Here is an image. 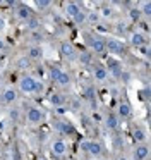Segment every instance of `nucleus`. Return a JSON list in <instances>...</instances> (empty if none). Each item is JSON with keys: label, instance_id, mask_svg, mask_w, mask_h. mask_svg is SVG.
Masks as SVG:
<instances>
[{"label": "nucleus", "instance_id": "nucleus-1", "mask_svg": "<svg viewBox=\"0 0 151 160\" xmlns=\"http://www.w3.org/2000/svg\"><path fill=\"white\" fill-rule=\"evenodd\" d=\"M19 90L22 91V93H26V95H33V93H36V91L41 90V84L38 83L33 76L26 74V76H22L19 79Z\"/></svg>", "mask_w": 151, "mask_h": 160}, {"label": "nucleus", "instance_id": "nucleus-2", "mask_svg": "<svg viewBox=\"0 0 151 160\" xmlns=\"http://www.w3.org/2000/svg\"><path fill=\"white\" fill-rule=\"evenodd\" d=\"M105 47H106V50H108L112 55H122V53H125V45H124L120 40H117V38L106 40Z\"/></svg>", "mask_w": 151, "mask_h": 160}, {"label": "nucleus", "instance_id": "nucleus-3", "mask_svg": "<svg viewBox=\"0 0 151 160\" xmlns=\"http://www.w3.org/2000/svg\"><path fill=\"white\" fill-rule=\"evenodd\" d=\"M45 119V112L41 110V108H38V107H31V108H27V114H26V121H27V124H33V126H36V124H40L41 121Z\"/></svg>", "mask_w": 151, "mask_h": 160}, {"label": "nucleus", "instance_id": "nucleus-4", "mask_svg": "<svg viewBox=\"0 0 151 160\" xmlns=\"http://www.w3.org/2000/svg\"><path fill=\"white\" fill-rule=\"evenodd\" d=\"M51 152L57 157L65 155V153H67V143H65L64 139H55V141L51 143Z\"/></svg>", "mask_w": 151, "mask_h": 160}, {"label": "nucleus", "instance_id": "nucleus-5", "mask_svg": "<svg viewBox=\"0 0 151 160\" xmlns=\"http://www.w3.org/2000/svg\"><path fill=\"white\" fill-rule=\"evenodd\" d=\"M64 11H65V14H67V18L74 19L76 16L81 12V5H79L77 2H67V4L64 5Z\"/></svg>", "mask_w": 151, "mask_h": 160}, {"label": "nucleus", "instance_id": "nucleus-6", "mask_svg": "<svg viewBox=\"0 0 151 160\" xmlns=\"http://www.w3.org/2000/svg\"><path fill=\"white\" fill-rule=\"evenodd\" d=\"M148 157H149V150H148L146 145H139L134 148V153H132L134 160H146Z\"/></svg>", "mask_w": 151, "mask_h": 160}, {"label": "nucleus", "instance_id": "nucleus-7", "mask_svg": "<svg viewBox=\"0 0 151 160\" xmlns=\"http://www.w3.org/2000/svg\"><path fill=\"white\" fill-rule=\"evenodd\" d=\"M16 100H17V91L14 90V88H5L3 93H2V102L3 103L10 105V103H14Z\"/></svg>", "mask_w": 151, "mask_h": 160}, {"label": "nucleus", "instance_id": "nucleus-8", "mask_svg": "<svg viewBox=\"0 0 151 160\" xmlns=\"http://www.w3.org/2000/svg\"><path fill=\"white\" fill-rule=\"evenodd\" d=\"M132 115V108L127 102H120L119 108H117V117H122V119H129Z\"/></svg>", "mask_w": 151, "mask_h": 160}, {"label": "nucleus", "instance_id": "nucleus-9", "mask_svg": "<svg viewBox=\"0 0 151 160\" xmlns=\"http://www.w3.org/2000/svg\"><path fill=\"white\" fill-rule=\"evenodd\" d=\"M129 42H130V45L132 47H143L144 45V42H146V38H144V35L141 31H132L130 33V36H129Z\"/></svg>", "mask_w": 151, "mask_h": 160}, {"label": "nucleus", "instance_id": "nucleus-10", "mask_svg": "<svg viewBox=\"0 0 151 160\" xmlns=\"http://www.w3.org/2000/svg\"><path fill=\"white\" fill-rule=\"evenodd\" d=\"M89 47H91V50H93L95 53H103V52L106 50V47H105V40H103V38H98V36H95V38L91 40Z\"/></svg>", "mask_w": 151, "mask_h": 160}, {"label": "nucleus", "instance_id": "nucleus-11", "mask_svg": "<svg viewBox=\"0 0 151 160\" xmlns=\"http://www.w3.org/2000/svg\"><path fill=\"white\" fill-rule=\"evenodd\" d=\"M60 53L64 57H67V59H74L76 57V48H74V45H72L71 42H64L60 45Z\"/></svg>", "mask_w": 151, "mask_h": 160}, {"label": "nucleus", "instance_id": "nucleus-12", "mask_svg": "<svg viewBox=\"0 0 151 160\" xmlns=\"http://www.w3.org/2000/svg\"><path fill=\"white\" fill-rule=\"evenodd\" d=\"M106 64H108V69H106V71H110V72H112V76L119 78L120 74H122V67H120V64H119V60H117V59L110 57Z\"/></svg>", "mask_w": 151, "mask_h": 160}, {"label": "nucleus", "instance_id": "nucleus-13", "mask_svg": "<svg viewBox=\"0 0 151 160\" xmlns=\"http://www.w3.org/2000/svg\"><path fill=\"white\" fill-rule=\"evenodd\" d=\"M16 16H17V19H21V21H29L31 19L29 5H19V7L16 9Z\"/></svg>", "mask_w": 151, "mask_h": 160}, {"label": "nucleus", "instance_id": "nucleus-14", "mask_svg": "<svg viewBox=\"0 0 151 160\" xmlns=\"http://www.w3.org/2000/svg\"><path fill=\"white\" fill-rule=\"evenodd\" d=\"M93 76H95V79L98 81V83H103V81L108 79V71L103 66H96L95 71H93Z\"/></svg>", "mask_w": 151, "mask_h": 160}, {"label": "nucleus", "instance_id": "nucleus-15", "mask_svg": "<svg viewBox=\"0 0 151 160\" xmlns=\"http://www.w3.org/2000/svg\"><path fill=\"white\" fill-rule=\"evenodd\" d=\"M105 126H106V129H110V131L119 129V117H117V114H108V115H106Z\"/></svg>", "mask_w": 151, "mask_h": 160}, {"label": "nucleus", "instance_id": "nucleus-16", "mask_svg": "<svg viewBox=\"0 0 151 160\" xmlns=\"http://www.w3.org/2000/svg\"><path fill=\"white\" fill-rule=\"evenodd\" d=\"M103 152V146L100 141H89V146H88V153H91L93 157H100Z\"/></svg>", "mask_w": 151, "mask_h": 160}, {"label": "nucleus", "instance_id": "nucleus-17", "mask_svg": "<svg viewBox=\"0 0 151 160\" xmlns=\"http://www.w3.org/2000/svg\"><path fill=\"white\" fill-rule=\"evenodd\" d=\"M43 57V50L40 48V47H29V50H27V59L29 60H38Z\"/></svg>", "mask_w": 151, "mask_h": 160}, {"label": "nucleus", "instance_id": "nucleus-18", "mask_svg": "<svg viewBox=\"0 0 151 160\" xmlns=\"http://www.w3.org/2000/svg\"><path fill=\"white\" fill-rule=\"evenodd\" d=\"M55 83H57L58 86H67V84H71V74L62 71V72L58 74V78L55 79Z\"/></svg>", "mask_w": 151, "mask_h": 160}, {"label": "nucleus", "instance_id": "nucleus-19", "mask_svg": "<svg viewBox=\"0 0 151 160\" xmlns=\"http://www.w3.org/2000/svg\"><path fill=\"white\" fill-rule=\"evenodd\" d=\"M55 128L60 132H65V134H72V132H74V128H72L69 122H55Z\"/></svg>", "mask_w": 151, "mask_h": 160}, {"label": "nucleus", "instance_id": "nucleus-20", "mask_svg": "<svg viewBox=\"0 0 151 160\" xmlns=\"http://www.w3.org/2000/svg\"><path fill=\"white\" fill-rule=\"evenodd\" d=\"M100 21H101L100 12L93 11V12H88V14H86V22H89V24H98Z\"/></svg>", "mask_w": 151, "mask_h": 160}, {"label": "nucleus", "instance_id": "nucleus-21", "mask_svg": "<svg viewBox=\"0 0 151 160\" xmlns=\"http://www.w3.org/2000/svg\"><path fill=\"white\" fill-rule=\"evenodd\" d=\"M129 18L132 19L134 22H136V21H139V19L143 18V14H141L139 7H132V9H129Z\"/></svg>", "mask_w": 151, "mask_h": 160}, {"label": "nucleus", "instance_id": "nucleus-22", "mask_svg": "<svg viewBox=\"0 0 151 160\" xmlns=\"http://www.w3.org/2000/svg\"><path fill=\"white\" fill-rule=\"evenodd\" d=\"M34 4H36L38 11H46V9L51 5V0H36Z\"/></svg>", "mask_w": 151, "mask_h": 160}, {"label": "nucleus", "instance_id": "nucleus-23", "mask_svg": "<svg viewBox=\"0 0 151 160\" xmlns=\"http://www.w3.org/2000/svg\"><path fill=\"white\" fill-rule=\"evenodd\" d=\"M134 139L139 141V143H143L144 139H146V132H144L141 128H136V129H134Z\"/></svg>", "mask_w": 151, "mask_h": 160}, {"label": "nucleus", "instance_id": "nucleus-24", "mask_svg": "<svg viewBox=\"0 0 151 160\" xmlns=\"http://www.w3.org/2000/svg\"><path fill=\"white\" fill-rule=\"evenodd\" d=\"M50 102H51V105H55V107H60V105L64 103V97H62L60 93H55V95H51Z\"/></svg>", "mask_w": 151, "mask_h": 160}, {"label": "nucleus", "instance_id": "nucleus-25", "mask_svg": "<svg viewBox=\"0 0 151 160\" xmlns=\"http://www.w3.org/2000/svg\"><path fill=\"white\" fill-rule=\"evenodd\" d=\"M31 66V60L27 59V57H21L19 60H17V67L19 69H26V67H29Z\"/></svg>", "mask_w": 151, "mask_h": 160}, {"label": "nucleus", "instance_id": "nucleus-26", "mask_svg": "<svg viewBox=\"0 0 151 160\" xmlns=\"http://www.w3.org/2000/svg\"><path fill=\"white\" fill-rule=\"evenodd\" d=\"M82 95H84L86 100H93V98H95V88H93V86H86Z\"/></svg>", "mask_w": 151, "mask_h": 160}, {"label": "nucleus", "instance_id": "nucleus-27", "mask_svg": "<svg viewBox=\"0 0 151 160\" xmlns=\"http://www.w3.org/2000/svg\"><path fill=\"white\" fill-rule=\"evenodd\" d=\"M139 11H141V14L149 16V14H151V2H144V4H143V7H141Z\"/></svg>", "mask_w": 151, "mask_h": 160}, {"label": "nucleus", "instance_id": "nucleus-28", "mask_svg": "<svg viewBox=\"0 0 151 160\" xmlns=\"http://www.w3.org/2000/svg\"><path fill=\"white\" fill-rule=\"evenodd\" d=\"M74 22H76V24H84V22H86V14H84V12H79V14L74 18Z\"/></svg>", "mask_w": 151, "mask_h": 160}, {"label": "nucleus", "instance_id": "nucleus-29", "mask_svg": "<svg viewBox=\"0 0 151 160\" xmlns=\"http://www.w3.org/2000/svg\"><path fill=\"white\" fill-rule=\"evenodd\" d=\"M79 59H81L82 64H89V62H91V53H89V52H82L81 55H79Z\"/></svg>", "mask_w": 151, "mask_h": 160}, {"label": "nucleus", "instance_id": "nucleus-30", "mask_svg": "<svg viewBox=\"0 0 151 160\" xmlns=\"http://www.w3.org/2000/svg\"><path fill=\"white\" fill-rule=\"evenodd\" d=\"M26 22H27V28L29 29H36L38 26H40V21H38L36 18H31L29 21H26Z\"/></svg>", "mask_w": 151, "mask_h": 160}, {"label": "nucleus", "instance_id": "nucleus-31", "mask_svg": "<svg viewBox=\"0 0 151 160\" xmlns=\"http://www.w3.org/2000/svg\"><path fill=\"white\" fill-rule=\"evenodd\" d=\"M110 16H112V9H110V7H106V5H105V7H101V14H100V18H110Z\"/></svg>", "mask_w": 151, "mask_h": 160}, {"label": "nucleus", "instance_id": "nucleus-32", "mask_svg": "<svg viewBox=\"0 0 151 160\" xmlns=\"http://www.w3.org/2000/svg\"><path fill=\"white\" fill-rule=\"evenodd\" d=\"M62 72V71L60 69H58V67H51V71H50V76H51V79H57V78H58V74H60Z\"/></svg>", "mask_w": 151, "mask_h": 160}, {"label": "nucleus", "instance_id": "nucleus-33", "mask_svg": "<svg viewBox=\"0 0 151 160\" xmlns=\"http://www.w3.org/2000/svg\"><path fill=\"white\" fill-rule=\"evenodd\" d=\"M88 146H89V141H82L81 143V148L84 150V152H88Z\"/></svg>", "mask_w": 151, "mask_h": 160}, {"label": "nucleus", "instance_id": "nucleus-34", "mask_svg": "<svg viewBox=\"0 0 151 160\" xmlns=\"http://www.w3.org/2000/svg\"><path fill=\"white\" fill-rule=\"evenodd\" d=\"M3 28H5V21H3L2 14H0V31H3Z\"/></svg>", "mask_w": 151, "mask_h": 160}, {"label": "nucleus", "instance_id": "nucleus-35", "mask_svg": "<svg viewBox=\"0 0 151 160\" xmlns=\"http://www.w3.org/2000/svg\"><path fill=\"white\" fill-rule=\"evenodd\" d=\"M3 47H5V45H3V40H2V38H0V50H2V48H3Z\"/></svg>", "mask_w": 151, "mask_h": 160}, {"label": "nucleus", "instance_id": "nucleus-36", "mask_svg": "<svg viewBox=\"0 0 151 160\" xmlns=\"http://www.w3.org/2000/svg\"><path fill=\"white\" fill-rule=\"evenodd\" d=\"M117 160H129V158H127V157H119Z\"/></svg>", "mask_w": 151, "mask_h": 160}]
</instances>
